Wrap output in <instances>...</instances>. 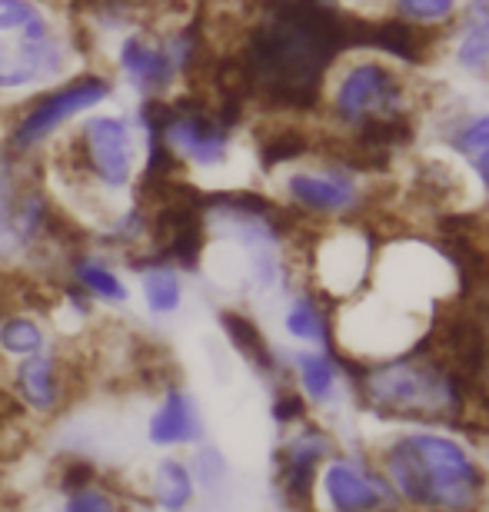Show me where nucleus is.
I'll list each match as a JSON object with an SVG mask.
<instances>
[{
	"label": "nucleus",
	"instance_id": "obj_29",
	"mask_svg": "<svg viewBox=\"0 0 489 512\" xmlns=\"http://www.w3.org/2000/svg\"><path fill=\"white\" fill-rule=\"evenodd\" d=\"M476 173H480V183L489 187V150L476 153Z\"/></svg>",
	"mask_w": 489,
	"mask_h": 512
},
{
	"label": "nucleus",
	"instance_id": "obj_13",
	"mask_svg": "<svg viewBox=\"0 0 489 512\" xmlns=\"http://www.w3.org/2000/svg\"><path fill=\"white\" fill-rule=\"evenodd\" d=\"M287 193L297 207L310 213H343L350 210L360 190H356L353 177L330 170H300L287 177Z\"/></svg>",
	"mask_w": 489,
	"mask_h": 512
},
{
	"label": "nucleus",
	"instance_id": "obj_18",
	"mask_svg": "<svg viewBox=\"0 0 489 512\" xmlns=\"http://www.w3.org/2000/svg\"><path fill=\"white\" fill-rule=\"evenodd\" d=\"M140 293L154 316H173L183 306V280L173 266H150L140 273Z\"/></svg>",
	"mask_w": 489,
	"mask_h": 512
},
{
	"label": "nucleus",
	"instance_id": "obj_7",
	"mask_svg": "<svg viewBox=\"0 0 489 512\" xmlns=\"http://www.w3.org/2000/svg\"><path fill=\"white\" fill-rule=\"evenodd\" d=\"M80 140H84L90 170L107 190H124L134 180L137 147L134 130L124 117H90L80 130Z\"/></svg>",
	"mask_w": 489,
	"mask_h": 512
},
{
	"label": "nucleus",
	"instance_id": "obj_9",
	"mask_svg": "<svg viewBox=\"0 0 489 512\" xmlns=\"http://www.w3.org/2000/svg\"><path fill=\"white\" fill-rule=\"evenodd\" d=\"M370 243L360 230H340L317 247V280L326 293L346 296L363 283Z\"/></svg>",
	"mask_w": 489,
	"mask_h": 512
},
{
	"label": "nucleus",
	"instance_id": "obj_24",
	"mask_svg": "<svg viewBox=\"0 0 489 512\" xmlns=\"http://www.w3.org/2000/svg\"><path fill=\"white\" fill-rule=\"evenodd\" d=\"M283 326H287V333L293 336V340H303V343H323L326 340L323 316L310 300H293Z\"/></svg>",
	"mask_w": 489,
	"mask_h": 512
},
{
	"label": "nucleus",
	"instance_id": "obj_20",
	"mask_svg": "<svg viewBox=\"0 0 489 512\" xmlns=\"http://www.w3.org/2000/svg\"><path fill=\"white\" fill-rule=\"evenodd\" d=\"M74 276L90 296H97V300H104L110 306H124L130 300L127 283L120 280V276L110 270L104 260H97V256H84V260H77Z\"/></svg>",
	"mask_w": 489,
	"mask_h": 512
},
{
	"label": "nucleus",
	"instance_id": "obj_28",
	"mask_svg": "<svg viewBox=\"0 0 489 512\" xmlns=\"http://www.w3.org/2000/svg\"><path fill=\"white\" fill-rule=\"evenodd\" d=\"M460 150L473 153V157H476V153L489 150V114L480 117V120H473V124L460 133Z\"/></svg>",
	"mask_w": 489,
	"mask_h": 512
},
{
	"label": "nucleus",
	"instance_id": "obj_22",
	"mask_svg": "<svg viewBox=\"0 0 489 512\" xmlns=\"http://www.w3.org/2000/svg\"><path fill=\"white\" fill-rule=\"evenodd\" d=\"M60 512H127L124 503L114 489L100 486V483H84V486H74L64 493V503H60Z\"/></svg>",
	"mask_w": 489,
	"mask_h": 512
},
{
	"label": "nucleus",
	"instance_id": "obj_19",
	"mask_svg": "<svg viewBox=\"0 0 489 512\" xmlns=\"http://www.w3.org/2000/svg\"><path fill=\"white\" fill-rule=\"evenodd\" d=\"M40 350H47V333L34 316H0V353L24 360Z\"/></svg>",
	"mask_w": 489,
	"mask_h": 512
},
{
	"label": "nucleus",
	"instance_id": "obj_12",
	"mask_svg": "<svg viewBox=\"0 0 489 512\" xmlns=\"http://www.w3.org/2000/svg\"><path fill=\"white\" fill-rule=\"evenodd\" d=\"M14 399L20 403V409H27L34 416L57 413L60 399H64V380H60V363L54 353L40 350L17 363Z\"/></svg>",
	"mask_w": 489,
	"mask_h": 512
},
{
	"label": "nucleus",
	"instance_id": "obj_25",
	"mask_svg": "<svg viewBox=\"0 0 489 512\" xmlns=\"http://www.w3.org/2000/svg\"><path fill=\"white\" fill-rule=\"evenodd\" d=\"M40 27H47V17L30 0H0V34L40 30Z\"/></svg>",
	"mask_w": 489,
	"mask_h": 512
},
{
	"label": "nucleus",
	"instance_id": "obj_17",
	"mask_svg": "<svg viewBox=\"0 0 489 512\" xmlns=\"http://www.w3.org/2000/svg\"><path fill=\"white\" fill-rule=\"evenodd\" d=\"M323 489L336 512H373L383 503L380 489L346 463H330L323 473Z\"/></svg>",
	"mask_w": 489,
	"mask_h": 512
},
{
	"label": "nucleus",
	"instance_id": "obj_8",
	"mask_svg": "<svg viewBox=\"0 0 489 512\" xmlns=\"http://www.w3.org/2000/svg\"><path fill=\"white\" fill-rule=\"evenodd\" d=\"M383 280L393 300L416 306V300H430V296L443 293L446 260L416 243H396L383 256Z\"/></svg>",
	"mask_w": 489,
	"mask_h": 512
},
{
	"label": "nucleus",
	"instance_id": "obj_3",
	"mask_svg": "<svg viewBox=\"0 0 489 512\" xmlns=\"http://www.w3.org/2000/svg\"><path fill=\"white\" fill-rule=\"evenodd\" d=\"M403 104V80L383 60H360V64L346 67L333 90V114L353 127L400 117Z\"/></svg>",
	"mask_w": 489,
	"mask_h": 512
},
{
	"label": "nucleus",
	"instance_id": "obj_26",
	"mask_svg": "<svg viewBox=\"0 0 489 512\" xmlns=\"http://www.w3.org/2000/svg\"><path fill=\"white\" fill-rule=\"evenodd\" d=\"M193 479H197V489H217L223 479H227V459H223L220 449H213V446H200L197 443V456H193Z\"/></svg>",
	"mask_w": 489,
	"mask_h": 512
},
{
	"label": "nucleus",
	"instance_id": "obj_2",
	"mask_svg": "<svg viewBox=\"0 0 489 512\" xmlns=\"http://www.w3.org/2000/svg\"><path fill=\"white\" fill-rule=\"evenodd\" d=\"M366 403L376 413L400 419H440L460 406L453 376L433 363H393L366 376Z\"/></svg>",
	"mask_w": 489,
	"mask_h": 512
},
{
	"label": "nucleus",
	"instance_id": "obj_14",
	"mask_svg": "<svg viewBox=\"0 0 489 512\" xmlns=\"http://www.w3.org/2000/svg\"><path fill=\"white\" fill-rule=\"evenodd\" d=\"M326 453L323 433H303L290 439L280 453V493L293 509L313 506V473H317L320 456Z\"/></svg>",
	"mask_w": 489,
	"mask_h": 512
},
{
	"label": "nucleus",
	"instance_id": "obj_1",
	"mask_svg": "<svg viewBox=\"0 0 489 512\" xmlns=\"http://www.w3.org/2000/svg\"><path fill=\"white\" fill-rule=\"evenodd\" d=\"M386 473L410 503L436 512L473 509L483 489L470 453L446 436H403L386 453Z\"/></svg>",
	"mask_w": 489,
	"mask_h": 512
},
{
	"label": "nucleus",
	"instance_id": "obj_23",
	"mask_svg": "<svg viewBox=\"0 0 489 512\" xmlns=\"http://www.w3.org/2000/svg\"><path fill=\"white\" fill-rule=\"evenodd\" d=\"M223 326H227V333H230V340L237 343V350L247 356L250 363H257L260 370H270L273 366V356L267 350V343H263V336L260 330L253 326L250 320H243V316L237 313H227L223 316Z\"/></svg>",
	"mask_w": 489,
	"mask_h": 512
},
{
	"label": "nucleus",
	"instance_id": "obj_27",
	"mask_svg": "<svg viewBox=\"0 0 489 512\" xmlns=\"http://www.w3.org/2000/svg\"><path fill=\"white\" fill-rule=\"evenodd\" d=\"M396 7L413 24H436V20H446L453 14L456 0H396Z\"/></svg>",
	"mask_w": 489,
	"mask_h": 512
},
{
	"label": "nucleus",
	"instance_id": "obj_6",
	"mask_svg": "<svg viewBox=\"0 0 489 512\" xmlns=\"http://www.w3.org/2000/svg\"><path fill=\"white\" fill-rule=\"evenodd\" d=\"M67 64V47L54 37V30H20L17 40L0 37V94L24 90L44 80H54Z\"/></svg>",
	"mask_w": 489,
	"mask_h": 512
},
{
	"label": "nucleus",
	"instance_id": "obj_11",
	"mask_svg": "<svg viewBox=\"0 0 489 512\" xmlns=\"http://www.w3.org/2000/svg\"><path fill=\"white\" fill-rule=\"evenodd\" d=\"M163 143L200 170H217L230 160V137L207 117H173L163 127Z\"/></svg>",
	"mask_w": 489,
	"mask_h": 512
},
{
	"label": "nucleus",
	"instance_id": "obj_4",
	"mask_svg": "<svg viewBox=\"0 0 489 512\" xmlns=\"http://www.w3.org/2000/svg\"><path fill=\"white\" fill-rule=\"evenodd\" d=\"M416 310L390 296L366 300L340 316V336L346 346L366 356L403 353L416 340Z\"/></svg>",
	"mask_w": 489,
	"mask_h": 512
},
{
	"label": "nucleus",
	"instance_id": "obj_10",
	"mask_svg": "<svg viewBox=\"0 0 489 512\" xmlns=\"http://www.w3.org/2000/svg\"><path fill=\"white\" fill-rule=\"evenodd\" d=\"M147 443L157 449H183L203 443V416L187 389L167 386L147 416Z\"/></svg>",
	"mask_w": 489,
	"mask_h": 512
},
{
	"label": "nucleus",
	"instance_id": "obj_15",
	"mask_svg": "<svg viewBox=\"0 0 489 512\" xmlns=\"http://www.w3.org/2000/svg\"><path fill=\"white\" fill-rule=\"evenodd\" d=\"M120 67H124V74L140 94H160V90L170 87L173 74H177V64L170 60L167 47L147 44L144 37L124 40V47H120Z\"/></svg>",
	"mask_w": 489,
	"mask_h": 512
},
{
	"label": "nucleus",
	"instance_id": "obj_21",
	"mask_svg": "<svg viewBox=\"0 0 489 512\" xmlns=\"http://www.w3.org/2000/svg\"><path fill=\"white\" fill-rule=\"evenodd\" d=\"M297 373H300L303 396L313 399V403H323V399H330L336 373H333V363L326 360L323 353H300L297 356Z\"/></svg>",
	"mask_w": 489,
	"mask_h": 512
},
{
	"label": "nucleus",
	"instance_id": "obj_5",
	"mask_svg": "<svg viewBox=\"0 0 489 512\" xmlns=\"http://www.w3.org/2000/svg\"><path fill=\"white\" fill-rule=\"evenodd\" d=\"M110 90L114 87H110L104 77H84V80H74V84L54 90V94L40 97L37 104L30 107V114L17 124L14 137H10L14 150H30V147H37V143H44L47 137H54L67 120H74L104 104L110 97Z\"/></svg>",
	"mask_w": 489,
	"mask_h": 512
},
{
	"label": "nucleus",
	"instance_id": "obj_16",
	"mask_svg": "<svg viewBox=\"0 0 489 512\" xmlns=\"http://www.w3.org/2000/svg\"><path fill=\"white\" fill-rule=\"evenodd\" d=\"M147 496L157 512H187L197 499V479L180 456H160L147 476Z\"/></svg>",
	"mask_w": 489,
	"mask_h": 512
}]
</instances>
